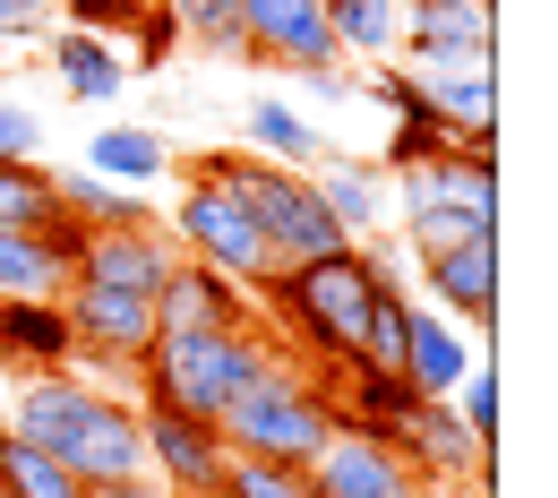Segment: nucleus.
<instances>
[{
    "instance_id": "f257e3e1",
    "label": "nucleus",
    "mask_w": 558,
    "mask_h": 498,
    "mask_svg": "<svg viewBox=\"0 0 558 498\" xmlns=\"http://www.w3.org/2000/svg\"><path fill=\"white\" fill-rule=\"evenodd\" d=\"M0 422H9V438L61 456L86 490H112V482H138L146 473L138 404L86 387L77 369H35V378H17V387L0 396Z\"/></svg>"
},
{
    "instance_id": "f03ea898",
    "label": "nucleus",
    "mask_w": 558,
    "mask_h": 498,
    "mask_svg": "<svg viewBox=\"0 0 558 498\" xmlns=\"http://www.w3.org/2000/svg\"><path fill=\"white\" fill-rule=\"evenodd\" d=\"M404 267L387 258V250H369V241H344V250H327V258H292L267 276V309L283 318V336L301 344L310 361H327V369H352L361 361V336H369V301L396 284Z\"/></svg>"
},
{
    "instance_id": "7ed1b4c3",
    "label": "nucleus",
    "mask_w": 558,
    "mask_h": 498,
    "mask_svg": "<svg viewBox=\"0 0 558 498\" xmlns=\"http://www.w3.org/2000/svg\"><path fill=\"white\" fill-rule=\"evenodd\" d=\"M276 369V344L258 327H198V336H155L138 353V404L223 422L258 378Z\"/></svg>"
},
{
    "instance_id": "20e7f679",
    "label": "nucleus",
    "mask_w": 558,
    "mask_h": 498,
    "mask_svg": "<svg viewBox=\"0 0 558 498\" xmlns=\"http://www.w3.org/2000/svg\"><path fill=\"white\" fill-rule=\"evenodd\" d=\"M215 429H223L232 456H267V464H301V473H310V464L336 447V429H344V422H336L327 378L276 353V369H267V378H258V387H250Z\"/></svg>"
},
{
    "instance_id": "39448f33",
    "label": "nucleus",
    "mask_w": 558,
    "mask_h": 498,
    "mask_svg": "<svg viewBox=\"0 0 558 498\" xmlns=\"http://www.w3.org/2000/svg\"><path fill=\"white\" fill-rule=\"evenodd\" d=\"M198 172H207L215 190H232V198L250 207L258 241L276 250V267L344 250V223H336V215H327V198L310 190V172H292V163H267V155H241V146H215V155H198Z\"/></svg>"
},
{
    "instance_id": "423d86ee",
    "label": "nucleus",
    "mask_w": 558,
    "mask_h": 498,
    "mask_svg": "<svg viewBox=\"0 0 558 498\" xmlns=\"http://www.w3.org/2000/svg\"><path fill=\"white\" fill-rule=\"evenodd\" d=\"M396 223H404L413 258L447 250V241H473V232H498V155L489 146H447L438 163L396 172Z\"/></svg>"
},
{
    "instance_id": "0eeeda50",
    "label": "nucleus",
    "mask_w": 558,
    "mask_h": 498,
    "mask_svg": "<svg viewBox=\"0 0 558 498\" xmlns=\"http://www.w3.org/2000/svg\"><path fill=\"white\" fill-rule=\"evenodd\" d=\"M163 241H172L181 258L215 267V276H232L241 292H258L267 276H276V250L258 241L250 207H241L232 190H215L207 172H190V181H181V198H172V223H163Z\"/></svg>"
},
{
    "instance_id": "6e6552de",
    "label": "nucleus",
    "mask_w": 558,
    "mask_h": 498,
    "mask_svg": "<svg viewBox=\"0 0 558 498\" xmlns=\"http://www.w3.org/2000/svg\"><path fill=\"white\" fill-rule=\"evenodd\" d=\"M387 447L421 473V490H489V447L447 413V396H421Z\"/></svg>"
},
{
    "instance_id": "1a4fd4ad",
    "label": "nucleus",
    "mask_w": 558,
    "mask_h": 498,
    "mask_svg": "<svg viewBox=\"0 0 558 498\" xmlns=\"http://www.w3.org/2000/svg\"><path fill=\"white\" fill-rule=\"evenodd\" d=\"M138 438H146V473L181 498H215L232 447L215 422H190V413H163V404H138Z\"/></svg>"
},
{
    "instance_id": "9d476101",
    "label": "nucleus",
    "mask_w": 558,
    "mask_h": 498,
    "mask_svg": "<svg viewBox=\"0 0 558 498\" xmlns=\"http://www.w3.org/2000/svg\"><path fill=\"white\" fill-rule=\"evenodd\" d=\"M404 70H413V104L456 146L498 138V70L489 61H404Z\"/></svg>"
},
{
    "instance_id": "9b49d317",
    "label": "nucleus",
    "mask_w": 558,
    "mask_h": 498,
    "mask_svg": "<svg viewBox=\"0 0 558 498\" xmlns=\"http://www.w3.org/2000/svg\"><path fill=\"white\" fill-rule=\"evenodd\" d=\"M421 301L447 309L456 327L489 336V318H498V232H473V241L429 250V258H421Z\"/></svg>"
},
{
    "instance_id": "f8f14e48",
    "label": "nucleus",
    "mask_w": 558,
    "mask_h": 498,
    "mask_svg": "<svg viewBox=\"0 0 558 498\" xmlns=\"http://www.w3.org/2000/svg\"><path fill=\"white\" fill-rule=\"evenodd\" d=\"M241 52H250V61H276V70H292V77L336 70L327 9H318V0H241Z\"/></svg>"
},
{
    "instance_id": "ddd939ff",
    "label": "nucleus",
    "mask_w": 558,
    "mask_h": 498,
    "mask_svg": "<svg viewBox=\"0 0 558 498\" xmlns=\"http://www.w3.org/2000/svg\"><path fill=\"white\" fill-rule=\"evenodd\" d=\"M310 490L318 498H438L421 490V473L387 438H361V429H336V447L310 464Z\"/></svg>"
},
{
    "instance_id": "4468645a",
    "label": "nucleus",
    "mask_w": 558,
    "mask_h": 498,
    "mask_svg": "<svg viewBox=\"0 0 558 498\" xmlns=\"http://www.w3.org/2000/svg\"><path fill=\"white\" fill-rule=\"evenodd\" d=\"M498 0H404V52L396 61H489Z\"/></svg>"
},
{
    "instance_id": "2eb2a0df",
    "label": "nucleus",
    "mask_w": 558,
    "mask_h": 498,
    "mask_svg": "<svg viewBox=\"0 0 558 498\" xmlns=\"http://www.w3.org/2000/svg\"><path fill=\"white\" fill-rule=\"evenodd\" d=\"M181 267V250L163 241V223L155 232H95L86 250H77V267H70V284H104V292H163V276Z\"/></svg>"
},
{
    "instance_id": "dca6fc26",
    "label": "nucleus",
    "mask_w": 558,
    "mask_h": 498,
    "mask_svg": "<svg viewBox=\"0 0 558 498\" xmlns=\"http://www.w3.org/2000/svg\"><path fill=\"white\" fill-rule=\"evenodd\" d=\"M198 327H258V318H250V292L232 284V276L181 258L163 276V292H155V336H198Z\"/></svg>"
},
{
    "instance_id": "f3484780",
    "label": "nucleus",
    "mask_w": 558,
    "mask_h": 498,
    "mask_svg": "<svg viewBox=\"0 0 558 498\" xmlns=\"http://www.w3.org/2000/svg\"><path fill=\"white\" fill-rule=\"evenodd\" d=\"M482 361V344H473V327H456L447 309H429L413 292V327H404V378H413L421 396H456V378Z\"/></svg>"
},
{
    "instance_id": "a211bd4d",
    "label": "nucleus",
    "mask_w": 558,
    "mask_h": 498,
    "mask_svg": "<svg viewBox=\"0 0 558 498\" xmlns=\"http://www.w3.org/2000/svg\"><path fill=\"white\" fill-rule=\"evenodd\" d=\"M77 336L61 301H0V369L9 378H35V369H70Z\"/></svg>"
},
{
    "instance_id": "6ab92c4d",
    "label": "nucleus",
    "mask_w": 558,
    "mask_h": 498,
    "mask_svg": "<svg viewBox=\"0 0 558 498\" xmlns=\"http://www.w3.org/2000/svg\"><path fill=\"white\" fill-rule=\"evenodd\" d=\"M310 190H318L327 215L344 223V241H361V232H378V223H387V172H378L369 155H336V146H318Z\"/></svg>"
},
{
    "instance_id": "aec40b11",
    "label": "nucleus",
    "mask_w": 558,
    "mask_h": 498,
    "mask_svg": "<svg viewBox=\"0 0 558 498\" xmlns=\"http://www.w3.org/2000/svg\"><path fill=\"white\" fill-rule=\"evenodd\" d=\"M52 198H61V215L86 223V232H155L146 190H121V181H104V172H86V163H52Z\"/></svg>"
},
{
    "instance_id": "412c9836",
    "label": "nucleus",
    "mask_w": 558,
    "mask_h": 498,
    "mask_svg": "<svg viewBox=\"0 0 558 498\" xmlns=\"http://www.w3.org/2000/svg\"><path fill=\"white\" fill-rule=\"evenodd\" d=\"M52 70H61V86H70L77 104H121L130 95V52L112 44V35H77V26H61L52 35Z\"/></svg>"
},
{
    "instance_id": "4be33fe9",
    "label": "nucleus",
    "mask_w": 558,
    "mask_h": 498,
    "mask_svg": "<svg viewBox=\"0 0 558 498\" xmlns=\"http://www.w3.org/2000/svg\"><path fill=\"white\" fill-rule=\"evenodd\" d=\"M77 163L104 172V181H121V190H155L172 172V146H163V130H146V121H104Z\"/></svg>"
},
{
    "instance_id": "5701e85b",
    "label": "nucleus",
    "mask_w": 558,
    "mask_h": 498,
    "mask_svg": "<svg viewBox=\"0 0 558 498\" xmlns=\"http://www.w3.org/2000/svg\"><path fill=\"white\" fill-rule=\"evenodd\" d=\"M327 9V35H336V61H396L404 52V0H318Z\"/></svg>"
},
{
    "instance_id": "b1692460",
    "label": "nucleus",
    "mask_w": 558,
    "mask_h": 498,
    "mask_svg": "<svg viewBox=\"0 0 558 498\" xmlns=\"http://www.w3.org/2000/svg\"><path fill=\"white\" fill-rule=\"evenodd\" d=\"M70 258L44 250V232H0V301H61Z\"/></svg>"
},
{
    "instance_id": "393cba45",
    "label": "nucleus",
    "mask_w": 558,
    "mask_h": 498,
    "mask_svg": "<svg viewBox=\"0 0 558 498\" xmlns=\"http://www.w3.org/2000/svg\"><path fill=\"white\" fill-rule=\"evenodd\" d=\"M0 490L9 498H95L61 456H44V447H26V438H0Z\"/></svg>"
},
{
    "instance_id": "a878e982",
    "label": "nucleus",
    "mask_w": 558,
    "mask_h": 498,
    "mask_svg": "<svg viewBox=\"0 0 558 498\" xmlns=\"http://www.w3.org/2000/svg\"><path fill=\"white\" fill-rule=\"evenodd\" d=\"M250 146H258L267 163H292V172H310V163H318V130H310L292 104H276V95H258V104H250Z\"/></svg>"
},
{
    "instance_id": "bb28decb",
    "label": "nucleus",
    "mask_w": 558,
    "mask_h": 498,
    "mask_svg": "<svg viewBox=\"0 0 558 498\" xmlns=\"http://www.w3.org/2000/svg\"><path fill=\"white\" fill-rule=\"evenodd\" d=\"M52 215V163H0V232H44Z\"/></svg>"
},
{
    "instance_id": "cd10ccee",
    "label": "nucleus",
    "mask_w": 558,
    "mask_h": 498,
    "mask_svg": "<svg viewBox=\"0 0 558 498\" xmlns=\"http://www.w3.org/2000/svg\"><path fill=\"white\" fill-rule=\"evenodd\" d=\"M155 9L172 17L181 44H198V52H241V0H155Z\"/></svg>"
},
{
    "instance_id": "c85d7f7f",
    "label": "nucleus",
    "mask_w": 558,
    "mask_h": 498,
    "mask_svg": "<svg viewBox=\"0 0 558 498\" xmlns=\"http://www.w3.org/2000/svg\"><path fill=\"white\" fill-rule=\"evenodd\" d=\"M215 498H318V490H310V473H301V464L232 456V464H223V482H215Z\"/></svg>"
},
{
    "instance_id": "c756f323",
    "label": "nucleus",
    "mask_w": 558,
    "mask_h": 498,
    "mask_svg": "<svg viewBox=\"0 0 558 498\" xmlns=\"http://www.w3.org/2000/svg\"><path fill=\"white\" fill-rule=\"evenodd\" d=\"M447 413H456V422L473 429L482 447H498V369H489V353L473 361L464 378H456V396H447Z\"/></svg>"
},
{
    "instance_id": "7c9ffc66",
    "label": "nucleus",
    "mask_w": 558,
    "mask_h": 498,
    "mask_svg": "<svg viewBox=\"0 0 558 498\" xmlns=\"http://www.w3.org/2000/svg\"><path fill=\"white\" fill-rule=\"evenodd\" d=\"M447 146H456V138H447L429 112H404V121L387 130V155H378V172H421V163H438Z\"/></svg>"
},
{
    "instance_id": "2f4dec72",
    "label": "nucleus",
    "mask_w": 558,
    "mask_h": 498,
    "mask_svg": "<svg viewBox=\"0 0 558 498\" xmlns=\"http://www.w3.org/2000/svg\"><path fill=\"white\" fill-rule=\"evenodd\" d=\"M0 163H44V112L0 104Z\"/></svg>"
},
{
    "instance_id": "473e14b6",
    "label": "nucleus",
    "mask_w": 558,
    "mask_h": 498,
    "mask_svg": "<svg viewBox=\"0 0 558 498\" xmlns=\"http://www.w3.org/2000/svg\"><path fill=\"white\" fill-rule=\"evenodd\" d=\"M138 9H146V0H70V26H77V35H112V44H121V35L138 26Z\"/></svg>"
},
{
    "instance_id": "72a5a7b5",
    "label": "nucleus",
    "mask_w": 558,
    "mask_h": 498,
    "mask_svg": "<svg viewBox=\"0 0 558 498\" xmlns=\"http://www.w3.org/2000/svg\"><path fill=\"white\" fill-rule=\"evenodd\" d=\"M130 35H138V52H130V70H155V61H172V44H181V35H172V17H163L155 0L138 9V26H130Z\"/></svg>"
},
{
    "instance_id": "f704fd0d",
    "label": "nucleus",
    "mask_w": 558,
    "mask_h": 498,
    "mask_svg": "<svg viewBox=\"0 0 558 498\" xmlns=\"http://www.w3.org/2000/svg\"><path fill=\"white\" fill-rule=\"evenodd\" d=\"M44 17H52V0H0V44H17V35H44Z\"/></svg>"
},
{
    "instance_id": "c9c22d12",
    "label": "nucleus",
    "mask_w": 558,
    "mask_h": 498,
    "mask_svg": "<svg viewBox=\"0 0 558 498\" xmlns=\"http://www.w3.org/2000/svg\"><path fill=\"white\" fill-rule=\"evenodd\" d=\"M95 498H181V490H163L155 473H138V482H112V490H95Z\"/></svg>"
},
{
    "instance_id": "e433bc0d",
    "label": "nucleus",
    "mask_w": 558,
    "mask_h": 498,
    "mask_svg": "<svg viewBox=\"0 0 558 498\" xmlns=\"http://www.w3.org/2000/svg\"><path fill=\"white\" fill-rule=\"evenodd\" d=\"M310 86H318V95H327V104H344V95H361V86H352L344 70H310Z\"/></svg>"
},
{
    "instance_id": "4c0bfd02",
    "label": "nucleus",
    "mask_w": 558,
    "mask_h": 498,
    "mask_svg": "<svg viewBox=\"0 0 558 498\" xmlns=\"http://www.w3.org/2000/svg\"><path fill=\"white\" fill-rule=\"evenodd\" d=\"M0 396H9V369H0Z\"/></svg>"
},
{
    "instance_id": "58836bf2",
    "label": "nucleus",
    "mask_w": 558,
    "mask_h": 498,
    "mask_svg": "<svg viewBox=\"0 0 558 498\" xmlns=\"http://www.w3.org/2000/svg\"><path fill=\"white\" fill-rule=\"evenodd\" d=\"M464 498H489V490H464Z\"/></svg>"
},
{
    "instance_id": "ea45409f",
    "label": "nucleus",
    "mask_w": 558,
    "mask_h": 498,
    "mask_svg": "<svg viewBox=\"0 0 558 498\" xmlns=\"http://www.w3.org/2000/svg\"><path fill=\"white\" fill-rule=\"evenodd\" d=\"M0 438H9V422H0Z\"/></svg>"
},
{
    "instance_id": "a19ab883",
    "label": "nucleus",
    "mask_w": 558,
    "mask_h": 498,
    "mask_svg": "<svg viewBox=\"0 0 558 498\" xmlns=\"http://www.w3.org/2000/svg\"><path fill=\"white\" fill-rule=\"evenodd\" d=\"M0 498H9V490H0Z\"/></svg>"
}]
</instances>
